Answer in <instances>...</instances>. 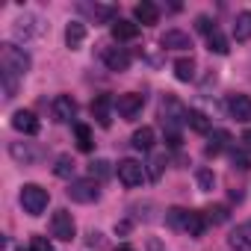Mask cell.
<instances>
[{"label":"cell","instance_id":"cell-34","mask_svg":"<svg viewBox=\"0 0 251 251\" xmlns=\"http://www.w3.org/2000/svg\"><path fill=\"white\" fill-rule=\"evenodd\" d=\"M27 251H53V245H50L48 236H33L30 245H27Z\"/></svg>","mask_w":251,"mask_h":251},{"label":"cell","instance_id":"cell-7","mask_svg":"<svg viewBox=\"0 0 251 251\" xmlns=\"http://www.w3.org/2000/svg\"><path fill=\"white\" fill-rule=\"evenodd\" d=\"M50 230H53V236H56V239L71 242V239H74V233H77L71 213H68V210H56V213H53V219H50Z\"/></svg>","mask_w":251,"mask_h":251},{"label":"cell","instance_id":"cell-11","mask_svg":"<svg viewBox=\"0 0 251 251\" xmlns=\"http://www.w3.org/2000/svg\"><path fill=\"white\" fill-rule=\"evenodd\" d=\"M112 106H115V100H112L109 95H98V98L92 100V106H89V109H92V115L98 118L100 127H109V121H112V115H109V112H112Z\"/></svg>","mask_w":251,"mask_h":251},{"label":"cell","instance_id":"cell-39","mask_svg":"<svg viewBox=\"0 0 251 251\" xmlns=\"http://www.w3.org/2000/svg\"><path fill=\"white\" fill-rule=\"evenodd\" d=\"M89 245H103V236H100L98 230H92V233H89Z\"/></svg>","mask_w":251,"mask_h":251},{"label":"cell","instance_id":"cell-25","mask_svg":"<svg viewBox=\"0 0 251 251\" xmlns=\"http://www.w3.org/2000/svg\"><path fill=\"white\" fill-rule=\"evenodd\" d=\"M227 142H230V133H227V130H213V136H210V145H207V157H216V154H222V151L227 148Z\"/></svg>","mask_w":251,"mask_h":251},{"label":"cell","instance_id":"cell-20","mask_svg":"<svg viewBox=\"0 0 251 251\" xmlns=\"http://www.w3.org/2000/svg\"><path fill=\"white\" fill-rule=\"evenodd\" d=\"M207 225H210V222H207V216H204V213L189 210V216H186V227H183V230H186L189 236H201V233L207 230Z\"/></svg>","mask_w":251,"mask_h":251},{"label":"cell","instance_id":"cell-38","mask_svg":"<svg viewBox=\"0 0 251 251\" xmlns=\"http://www.w3.org/2000/svg\"><path fill=\"white\" fill-rule=\"evenodd\" d=\"M166 142H169V148H180V133L177 130H166Z\"/></svg>","mask_w":251,"mask_h":251},{"label":"cell","instance_id":"cell-31","mask_svg":"<svg viewBox=\"0 0 251 251\" xmlns=\"http://www.w3.org/2000/svg\"><path fill=\"white\" fill-rule=\"evenodd\" d=\"M204 216H207V222H210V225H222V222H227V207H225V204L207 207V210H204Z\"/></svg>","mask_w":251,"mask_h":251},{"label":"cell","instance_id":"cell-3","mask_svg":"<svg viewBox=\"0 0 251 251\" xmlns=\"http://www.w3.org/2000/svg\"><path fill=\"white\" fill-rule=\"evenodd\" d=\"M160 115H163V124H166V130H177L183 121H189V109H186V106H183L177 98H172V95H166V98H163Z\"/></svg>","mask_w":251,"mask_h":251},{"label":"cell","instance_id":"cell-15","mask_svg":"<svg viewBox=\"0 0 251 251\" xmlns=\"http://www.w3.org/2000/svg\"><path fill=\"white\" fill-rule=\"evenodd\" d=\"M15 36H18V39H24V42H30V39H36V36H42V24H39V18H36V15L21 18V21L15 24Z\"/></svg>","mask_w":251,"mask_h":251},{"label":"cell","instance_id":"cell-10","mask_svg":"<svg viewBox=\"0 0 251 251\" xmlns=\"http://www.w3.org/2000/svg\"><path fill=\"white\" fill-rule=\"evenodd\" d=\"M227 112H230V118H236V121H251V98L248 95H230L227 98Z\"/></svg>","mask_w":251,"mask_h":251},{"label":"cell","instance_id":"cell-27","mask_svg":"<svg viewBox=\"0 0 251 251\" xmlns=\"http://www.w3.org/2000/svg\"><path fill=\"white\" fill-rule=\"evenodd\" d=\"M175 77H177L180 83H189V80L195 77V62H192V56H189V59L183 56V59L175 62Z\"/></svg>","mask_w":251,"mask_h":251},{"label":"cell","instance_id":"cell-9","mask_svg":"<svg viewBox=\"0 0 251 251\" xmlns=\"http://www.w3.org/2000/svg\"><path fill=\"white\" fill-rule=\"evenodd\" d=\"M53 121H59V124H65V121H71L74 115H77V103H74V98L71 95H59V98H53Z\"/></svg>","mask_w":251,"mask_h":251},{"label":"cell","instance_id":"cell-2","mask_svg":"<svg viewBox=\"0 0 251 251\" xmlns=\"http://www.w3.org/2000/svg\"><path fill=\"white\" fill-rule=\"evenodd\" d=\"M48 201H50V192L42 189L39 183H24L21 186V207H24V213L42 216L48 210Z\"/></svg>","mask_w":251,"mask_h":251},{"label":"cell","instance_id":"cell-28","mask_svg":"<svg viewBox=\"0 0 251 251\" xmlns=\"http://www.w3.org/2000/svg\"><path fill=\"white\" fill-rule=\"evenodd\" d=\"M74 133H77V148L89 154V151L95 148V139H92V127H89V124H77V127H74Z\"/></svg>","mask_w":251,"mask_h":251},{"label":"cell","instance_id":"cell-4","mask_svg":"<svg viewBox=\"0 0 251 251\" xmlns=\"http://www.w3.org/2000/svg\"><path fill=\"white\" fill-rule=\"evenodd\" d=\"M68 198L77 201V204H95L100 198V189H98V180H74L68 186Z\"/></svg>","mask_w":251,"mask_h":251},{"label":"cell","instance_id":"cell-29","mask_svg":"<svg viewBox=\"0 0 251 251\" xmlns=\"http://www.w3.org/2000/svg\"><path fill=\"white\" fill-rule=\"evenodd\" d=\"M89 175H92V180H95V177H98V180H106V177L112 175V169H109L106 160H92V163H89Z\"/></svg>","mask_w":251,"mask_h":251},{"label":"cell","instance_id":"cell-32","mask_svg":"<svg viewBox=\"0 0 251 251\" xmlns=\"http://www.w3.org/2000/svg\"><path fill=\"white\" fill-rule=\"evenodd\" d=\"M207 48H210L213 53H227V39L216 30V33H210V36H207Z\"/></svg>","mask_w":251,"mask_h":251},{"label":"cell","instance_id":"cell-17","mask_svg":"<svg viewBox=\"0 0 251 251\" xmlns=\"http://www.w3.org/2000/svg\"><path fill=\"white\" fill-rule=\"evenodd\" d=\"M136 36H139V24H133V21L118 18V21L112 24V39H118V42H130V39H136Z\"/></svg>","mask_w":251,"mask_h":251},{"label":"cell","instance_id":"cell-19","mask_svg":"<svg viewBox=\"0 0 251 251\" xmlns=\"http://www.w3.org/2000/svg\"><path fill=\"white\" fill-rule=\"evenodd\" d=\"M9 154H12L18 163H24V166H30V163L39 160V151H33L27 142H12V145H9Z\"/></svg>","mask_w":251,"mask_h":251},{"label":"cell","instance_id":"cell-1","mask_svg":"<svg viewBox=\"0 0 251 251\" xmlns=\"http://www.w3.org/2000/svg\"><path fill=\"white\" fill-rule=\"evenodd\" d=\"M0 68L9 77H24L30 71V53H24L18 45H3L0 48Z\"/></svg>","mask_w":251,"mask_h":251},{"label":"cell","instance_id":"cell-18","mask_svg":"<svg viewBox=\"0 0 251 251\" xmlns=\"http://www.w3.org/2000/svg\"><path fill=\"white\" fill-rule=\"evenodd\" d=\"M83 42H86V24H83V21H71V24L65 27V45H68L71 50H77Z\"/></svg>","mask_w":251,"mask_h":251},{"label":"cell","instance_id":"cell-12","mask_svg":"<svg viewBox=\"0 0 251 251\" xmlns=\"http://www.w3.org/2000/svg\"><path fill=\"white\" fill-rule=\"evenodd\" d=\"M103 65L109 71H127L130 68V53L124 48H106L103 50Z\"/></svg>","mask_w":251,"mask_h":251},{"label":"cell","instance_id":"cell-40","mask_svg":"<svg viewBox=\"0 0 251 251\" xmlns=\"http://www.w3.org/2000/svg\"><path fill=\"white\" fill-rule=\"evenodd\" d=\"M239 142H242V148H245V151H251V130H245Z\"/></svg>","mask_w":251,"mask_h":251},{"label":"cell","instance_id":"cell-24","mask_svg":"<svg viewBox=\"0 0 251 251\" xmlns=\"http://www.w3.org/2000/svg\"><path fill=\"white\" fill-rule=\"evenodd\" d=\"M154 139H157V136H154V127H139L130 142H133L136 151H151V148H154Z\"/></svg>","mask_w":251,"mask_h":251},{"label":"cell","instance_id":"cell-13","mask_svg":"<svg viewBox=\"0 0 251 251\" xmlns=\"http://www.w3.org/2000/svg\"><path fill=\"white\" fill-rule=\"evenodd\" d=\"M227 245H230L233 251H251V222L236 225V227L230 230V236H227Z\"/></svg>","mask_w":251,"mask_h":251},{"label":"cell","instance_id":"cell-6","mask_svg":"<svg viewBox=\"0 0 251 251\" xmlns=\"http://www.w3.org/2000/svg\"><path fill=\"white\" fill-rule=\"evenodd\" d=\"M142 106H145V95H136V92H127V95H118L115 98V109H118V115L121 118H136L139 112H142Z\"/></svg>","mask_w":251,"mask_h":251},{"label":"cell","instance_id":"cell-21","mask_svg":"<svg viewBox=\"0 0 251 251\" xmlns=\"http://www.w3.org/2000/svg\"><path fill=\"white\" fill-rule=\"evenodd\" d=\"M233 39L236 42H248L251 39V12H239L236 21H233Z\"/></svg>","mask_w":251,"mask_h":251},{"label":"cell","instance_id":"cell-36","mask_svg":"<svg viewBox=\"0 0 251 251\" xmlns=\"http://www.w3.org/2000/svg\"><path fill=\"white\" fill-rule=\"evenodd\" d=\"M230 163H233V169H239V172H248V169H251V163H248V157H245L242 151H233V154H230Z\"/></svg>","mask_w":251,"mask_h":251},{"label":"cell","instance_id":"cell-16","mask_svg":"<svg viewBox=\"0 0 251 251\" xmlns=\"http://www.w3.org/2000/svg\"><path fill=\"white\" fill-rule=\"evenodd\" d=\"M133 15H136V21H139V24H145V27H151V24H157V21H160V9H157L154 3H148V0L136 3Z\"/></svg>","mask_w":251,"mask_h":251},{"label":"cell","instance_id":"cell-8","mask_svg":"<svg viewBox=\"0 0 251 251\" xmlns=\"http://www.w3.org/2000/svg\"><path fill=\"white\" fill-rule=\"evenodd\" d=\"M12 127H15L18 133H24V136H36V133L42 130V124H39L36 112H30V109H18V112L12 115Z\"/></svg>","mask_w":251,"mask_h":251},{"label":"cell","instance_id":"cell-33","mask_svg":"<svg viewBox=\"0 0 251 251\" xmlns=\"http://www.w3.org/2000/svg\"><path fill=\"white\" fill-rule=\"evenodd\" d=\"M195 180H198V189H201V192H210V189L216 186V175H213L210 169H198Z\"/></svg>","mask_w":251,"mask_h":251},{"label":"cell","instance_id":"cell-30","mask_svg":"<svg viewBox=\"0 0 251 251\" xmlns=\"http://www.w3.org/2000/svg\"><path fill=\"white\" fill-rule=\"evenodd\" d=\"M186 216H189V210H180V207H172V210L166 213V222H169L172 227H177V230H183V227H186Z\"/></svg>","mask_w":251,"mask_h":251},{"label":"cell","instance_id":"cell-5","mask_svg":"<svg viewBox=\"0 0 251 251\" xmlns=\"http://www.w3.org/2000/svg\"><path fill=\"white\" fill-rule=\"evenodd\" d=\"M118 180L124 183V186H142V180H145V166L139 163V160H121L118 163Z\"/></svg>","mask_w":251,"mask_h":251},{"label":"cell","instance_id":"cell-22","mask_svg":"<svg viewBox=\"0 0 251 251\" xmlns=\"http://www.w3.org/2000/svg\"><path fill=\"white\" fill-rule=\"evenodd\" d=\"M189 127L195 130V133H210L213 130V121L207 118V112H201V109H189Z\"/></svg>","mask_w":251,"mask_h":251},{"label":"cell","instance_id":"cell-26","mask_svg":"<svg viewBox=\"0 0 251 251\" xmlns=\"http://www.w3.org/2000/svg\"><path fill=\"white\" fill-rule=\"evenodd\" d=\"M74 169H77V163H74L71 154H59L56 163H53V175H56V177H65V180L74 175Z\"/></svg>","mask_w":251,"mask_h":251},{"label":"cell","instance_id":"cell-35","mask_svg":"<svg viewBox=\"0 0 251 251\" xmlns=\"http://www.w3.org/2000/svg\"><path fill=\"white\" fill-rule=\"evenodd\" d=\"M195 27H198V33H204V36H210V33H216V30H219L207 15H198V18H195Z\"/></svg>","mask_w":251,"mask_h":251},{"label":"cell","instance_id":"cell-23","mask_svg":"<svg viewBox=\"0 0 251 251\" xmlns=\"http://www.w3.org/2000/svg\"><path fill=\"white\" fill-rule=\"evenodd\" d=\"M80 9L89 12L95 21H106V24H115V21H118V18H115V6H89V3H83Z\"/></svg>","mask_w":251,"mask_h":251},{"label":"cell","instance_id":"cell-41","mask_svg":"<svg viewBox=\"0 0 251 251\" xmlns=\"http://www.w3.org/2000/svg\"><path fill=\"white\" fill-rule=\"evenodd\" d=\"M115 251H133V248H130V245H118Z\"/></svg>","mask_w":251,"mask_h":251},{"label":"cell","instance_id":"cell-37","mask_svg":"<svg viewBox=\"0 0 251 251\" xmlns=\"http://www.w3.org/2000/svg\"><path fill=\"white\" fill-rule=\"evenodd\" d=\"M163 163H166L163 157H151V163H148V166H151V180H160V175H163Z\"/></svg>","mask_w":251,"mask_h":251},{"label":"cell","instance_id":"cell-14","mask_svg":"<svg viewBox=\"0 0 251 251\" xmlns=\"http://www.w3.org/2000/svg\"><path fill=\"white\" fill-rule=\"evenodd\" d=\"M160 45H163L166 50H186V48H192V39H189V33H183V30H166V33L160 36Z\"/></svg>","mask_w":251,"mask_h":251}]
</instances>
